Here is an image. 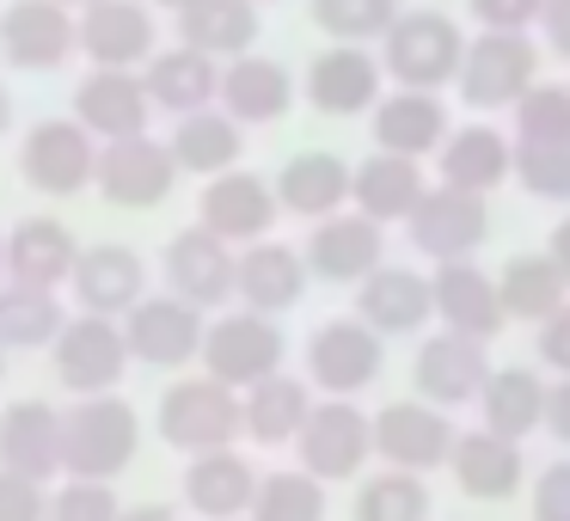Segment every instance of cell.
Here are the masks:
<instances>
[{
  "mask_svg": "<svg viewBox=\"0 0 570 521\" xmlns=\"http://www.w3.org/2000/svg\"><path fill=\"white\" fill-rule=\"evenodd\" d=\"M546 399H552V386H546L540 374H528V368H491V381H484V393H479L484 430L509 435V442L546 430Z\"/></svg>",
  "mask_w": 570,
  "mask_h": 521,
  "instance_id": "40",
  "label": "cell"
},
{
  "mask_svg": "<svg viewBox=\"0 0 570 521\" xmlns=\"http://www.w3.org/2000/svg\"><path fill=\"white\" fill-rule=\"evenodd\" d=\"M356 521H430V491L417 472H374L356 491Z\"/></svg>",
  "mask_w": 570,
  "mask_h": 521,
  "instance_id": "42",
  "label": "cell"
},
{
  "mask_svg": "<svg viewBox=\"0 0 570 521\" xmlns=\"http://www.w3.org/2000/svg\"><path fill=\"white\" fill-rule=\"evenodd\" d=\"M411 381H417V399H430V405H466V399L484 393L491 362H484L479 337L435 332V337L417 344V368H411Z\"/></svg>",
  "mask_w": 570,
  "mask_h": 521,
  "instance_id": "22",
  "label": "cell"
},
{
  "mask_svg": "<svg viewBox=\"0 0 570 521\" xmlns=\"http://www.w3.org/2000/svg\"><path fill=\"white\" fill-rule=\"evenodd\" d=\"M62 7H75V13H87V7H99V0H62Z\"/></svg>",
  "mask_w": 570,
  "mask_h": 521,
  "instance_id": "58",
  "label": "cell"
},
{
  "mask_svg": "<svg viewBox=\"0 0 570 521\" xmlns=\"http://www.w3.org/2000/svg\"><path fill=\"white\" fill-rule=\"evenodd\" d=\"M80 50V13L62 0H13L0 13V56L26 75H50Z\"/></svg>",
  "mask_w": 570,
  "mask_h": 521,
  "instance_id": "8",
  "label": "cell"
},
{
  "mask_svg": "<svg viewBox=\"0 0 570 521\" xmlns=\"http://www.w3.org/2000/svg\"><path fill=\"white\" fill-rule=\"evenodd\" d=\"M533 521H570V460H552L533 479Z\"/></svg>",
  "mask_w": 570,
  "mask_h": 521,
  "instance_id": "50",
  "label": "cell"
},
{
  "mask_svg": "<svg viewBox=\"0 0 570 521\" xmlns=\"http://www.w3.org/2000/svg\"><path fill=\"white\" fill-rule=\"evenodd\" d=\"M381 222L374 215H325V222H313V234H307V264H313V276L320 283H362V276H374L381 271Z\"/></svg>",
  "mask_w": 570,
  "mask_h": 521,
  "instance_id": "21",
  "label": "cell"
},
{
  "mask_svg": "<svg viewBox=\"0 0 570 521\" xmlns=\"http://www.w3.org/2000/svg\"><path fill=\"white\" fill-rule=\"evenodd\" d=\"M307 417H313V393L301 374H264L258 386H246V435L258 448L295 442Z\"/></svg>",
  "mask_w": 570,
  "mask_h": 521,
  "instance_id": "37",
  "label": "cell"
},
{
  "mask_svg": "<svg viewBox=\"0 0 570 521\" xmlns=\"http://www.w3.org/2000/svg\"><path fill=\"white\" fill-rule=\"evenodd\" d=\"M540 38H546V50H552L558 62H570V0H546Z\"/></svg>",
  "mask_w": 570,
  "mask_h": 521,
  "instance_id": "52",
  "label": "cell"
},
{
  "mask_svg": "<svg viewBox=\"0 0 570 521\" xmlns=\"http://www.w3.org/2000/svg\"><path fill=\"white\" fill-rule=\"evenodd\" d=\"M381 62H386V80L435 92L442 80L460 75L466 43H460V26L448 13H435V7H411V13H399V26L381 38Z\"/></svg>",
  "mask_w": 570,
  "mask_h": 521,
  "instance_id": "3",
  "label": "cell"
},
{
  "mask_svg": "<svg viewBox=\"0 0 570 521\" xmlns=\"http://www.w3.org/2000/svg\"><path fill=\"white\" fill-rule=\"evenodd\" d=\"M533 75H540V50L528 43V31H479L466 43L454 87L472 111H509L533 87Z\"/></svg>",
  "mask_w": 570,
  "mask_h": 521,
  "instance_id": "4",
  "label": "cell"
},
{
  "mask_svg": "<svg viewBox=\"0 0 570 521\" xmlns=\"http://www.w3.org/2000/svg\"><path fill=\"white\" fill-rule=\"evenodd\" d=\"M295 105V80L271 56H234L222 68V111L239 124H276Z\"/></svg>",
  "mask_w": 570,
  "mask_h": 521,
  "instance_id": "34",
  "label": "cell"
},
{
  "mask_svg": "<svg viewBox=\"0 0 570 521\" xmlns=\"http://www.w3.org/2000/svg\"><path fill=\"white\" fill-rule=\"evenodd\" d=\"M435 320L448 325V332L460 337H479V344H491L497 332H503V288H497V276H484L472 258L460 264H435Z\"/></svg>",
  "mask_w": 570,
  "mask_h": 521,
  "instance_id": "23",
  "label": "cell"
},
{
  "mask_svg": "<svg viewBox=\"0 0 570 521\" xmlns=\"http://www.w3.org/2000/svg\"><path fill=\"white\" fill-rule=\"evenodd\" d=\"M75 117L92 129L99 141H124V136H148V80L136 68H92L75 92Z\"/></svg>",
  "mask_w": 570,
  "mask_h": 521,
  "instance_id": "19",
  "label": "cell"
},
{
  "mask_svg": "<svg viewBox=\"0 0 570 521\" xmlns=\"http://www.w3.org/2000/svg\"><path fill=\"white\" fill-rule=\"evenodd\" d=\"M124 337H129V356L148 362V368H185L190 356H203V307H190L185 295H148L141 307L124 313Z\"/></svg>",
  "mask_w": 570,
  "mask_h": 521,
  "instance_id": "11",
  "label": "cell"
},
{
  "mask_svg": "<svg viewBox=\"0 0 570 521\" xmlns=\"http://www.w3.org/2000/svg\"><path fill=\"white\" fill-rule=\"evenodd\" d=\"M80 264V246L68 239L62 222L31 215L7 234V283H38V288H62Z\"/></svg>",
  "mask_w": 570,
  "mask_h": 521,
  "instance_id": "33",
  "label": "cell"
},
{
  "mask_svg": "<svg viewBox=\"0 0 570 521\" xmlns=\"http://www.w3.org/2000/svg\"><path fill=\"white\" fill-rule=\"evenodd\" d=\"M295 448H301V472H313L320 484L356 479L362 460L374 454V417H362L350 399H325V405H313V417L301 423Z\"/></svg>",
  "mask_w": 570,
  "mask_h": 521,
  "instance_id": "9",
  "label": "cell"
},
{
  "mask_svg": "<svg viewBox=\"0 0 570 521\" xmlns=\"http://www.w3.org/2000/svg\"><path fill=\"white\" fill-rule=\"evenodd\" d=\"M62 301L56 288L38 283H7L0 288V350H43L62 337Z\"/></svg>",
  "mask_w": 570,
  "mask_h": 521,
  "instance_id": "41",
  "label": "cell"
},
{
  "mask_svg": "<svg viewBox=\"0 0 570 521\" xmlns=\"http://www.w3.org/2000/svg\"><path fill=\"white\" fill-rule=\"evenodd\" d=\"M497 288H503L509 320H528V325L552 320L570 301V276L552 264V252H521V258H509L503 271H497Z\"/></svg>",
  "mask_w": 570,
  "mask_h": 521,
  "instance_id": "39",
  "label": "cell"
},
{
  "mask_svg": "<svg viewBox=\"0 0 570 521\" xmlns=\"http://www.w3.org/2000/svg\"><path fill=\"white\" fill-rule=\"evenodd\" d=\"M166 148H173L178 173L215 178V173H234L239 148H246V129H239V117H227V111H190V117H178V129H173Z\"/></svg>",
  "mask_w": 570,
  "mask_h": 521,
  "instance_id": "38",
  "label": "cell"
},
{
  "mask_svg": "<svg viewBox=\"0 0 570 521\" xmlns=\"http://www.w3.org/2000/svg\"><path fill=\"white\" fill-rule=\"evenodd\" d=\"M546 0H472V19H479L484 31H528L540 26Z\"/></svg>",
  "mask_w": 570,
  "mask_h": 521,
  "instance_id": "49",
  "label": "cell"
},
{
  "mask_svg": "<svg viewBox=\"0 0 570 521\" xmlns=\"http://www.w3.org/2000/svg\"><path fill=\"white\" fill-rule=\"evenodd\" d=\"M546 252H552V264H558V271L570 276V215H564V222L552 227V239H546Z\"/></svg>",
  "mask_w": 570,
  "mask_h": 521,
  "instance_id": "54",
  "label": "cell"
},
{
  "mask_svg": "<svg viewBox=\"0 0 570 521\" xmlns=\"http://www.w3.org/2000/svg\"><path fill=\"white\" fill-rule=\"evenodd\" d=\"M99 197L117 203V209H154V203L173 197L178 185V160L173 148H160L154 136H124L99 148Z\"/></svg>",
  "mask_w": 570,
  "mask_h": 521,
  "instance_id": "14",
  "label": "cell"
},
{
  "mask_svg": "<svg viewBox=\"0 0 570 521\" xmlns=\"http://www.w3.org/2000/svg\"><path fill=\"white\" fill-rule=\"evenodd\" d=\"M141 423L117 393H92L62 411V472L68 479H111L136 460Z\"/></svg>",
  "mask_w": 570,
  "mask_h": 521,
  "instance_id": "1",
  "label": "cell"
},
{
  "mask_svg": "<svg viewBox=\"0 0 570 521\" xmlns=\"http://www.w3.org/2000/svg\"><path fill=\"white\" fill-rule=\"evenodd\" d=\"M258 472H252L246 454L234 448H215V454H190V472H185V503L197 509L203 521H234V515H252L258 503Z\"/></svg>",
  "mask_w": 570,
  "mask_h": 521,
  "instance_id": "26",
  "label": "cell"
},
{
  "mask_svg": "<svg viewBox=\"0 0 570 521\" xmlns=\"http://www.w3.org/2000/svg\"><path fill=\"white\" fill-rule=\"evenodd\" d=\"M448 472H454V484L466 497L503 503L521 484V442H509V435H497V430H466L454 442V454H448Z\"/></svg>",
  "mask_w": 570,
  "mask_h": 521,
  "instance_id": "32",
  "label": "cell"
},
{
  "mask_svg": "<svg viewBox=\"0 0 570 521\" xmlns=\"http://www.w3.org/2000/svg\"><path fill=\"white\" fill-rule=\"evenodd\" d=\"M148 7H166V13H185L190 0H148Z\"/></svg>",
  "mask_w": 570,
  "mask_h": 521,
  "instance_id": "57",
  "label": "cell"
},
{
  "mask_svg": "<svg viewBox=\"0 0 570 521\" xmlns=\"http://www.w3.org/2000/svg\"><path fill=\"white\" fill-rule=\"evenodd\" d=\"M381 80H386V62H374L368 43H332V50L313 56V68H307V80H301V87H307L313 111H325V117H362V111H374V105L386 99Z\"/></svg>",
  "mask_w": 570,
  "mask_h": 521,
  "instance_id": "15",
  "label": "cell"
},
{
  "mask_svg": "<svg viewBox=\"0 0 570 521\" xmlns=\"http://www.w3.org/2000/svg\"><path fill=\"white\" fill-rule=\"evenodd\" d=\"M515 185L540 203H570V141H515Z\"/></svg>",
  "mask_w": 570,
  "mask_h": 521,
  "instance_id": "45",
  "label": "cell"
},
{
  "mask_svg": "<svg viewBox=\"0 0 570 521\" xmlns=\"http://www.w3.org/2000/svg\"><path fill=\"white\" fill-rule=\"evenodd\" d=\"M442 185H460L472 190V197H491L497 185H509L515 178V141L503 136V129L491 124H466L454 129V136L442 141Z\"/></svg>",
  "mask_w": 570,
  "mask_h": 521,
  "instance_id": "31",
  "label": "cell"
},
{
  "mask_svg": "<svg viewBox=\"0 0 570 521\" xmlns=\"http://www.w3.org/2000/svg\"><path fill=\"white\" fill-rule=\"evenodd\" d=\"M19 173L31 190L43 197H75L99 178V136L87 124H68V117H43L26 141H19Z\"/></svg>",
  "mask_w": 570,
  "mask_h": 521,
  "instance_id": "5",
  "label": "cell"
},
{
  "mask_svg": "<svg viewBox=\"0 0 570 521\" xmlns=\"http://www.w3.org/2000/svg\"><path fill=\"white\" fill-rule=\"evenodd\" d=\"M540 362L552 374H570V301L552 313V320H540Z\"/></svg>",
  "mask_w": 570,
  "mask_h": 521,
  "instance_id": "51",
  "label": "cell"
},
{
  "mask_svg": "<svg viewBox=\"0 0 570 521\" xmlns=\"http://www.w3.org/2000/svg\"><path fill=\"white\" fill-rule=\"evenodd\" d=\"M68 288H75L80 313L124 320L129 307L148 301V271H141V258L129 246H87L75 264V276H68Z\"/></svg>",
  "mask_w": 570,
  "mask_h": 521,
  "instance_id": "25",
  "label": "cell"
},
{
  "mask_svg": "<svg viewBox=\"0 0 570 521\" xmlns=\"http://www.w3.org/2000/svg\"><path fill=\"white\" fill-rule=\"evenodd\" d=\"M7 124H13V99H7V87H0V136H7Z\"/></svg>",
  "mask_w": 570,
  "mask_h": 521,
  "instance_id": "56",
  "label": "cell"
},
{
  "mask_svg": "<svg viewBox=\"0 0 570 521\" xmlns=\"http://www.w3.org/2000/svg\"><path fill=\"white\" fill-rule=\"evenodd\" d=\"M80 56L92 68H148L154 56V7L148 0H99L80 13Z\"/></svg>",
  "mask_w": 570,
  "mask_h": 521,
  "instance_id": "18",
  "label": "cell"
},
{
  "mask_svg": "<svg viewBox=\"0 0 570 521\" xmlns=\"http://www.w3.org/2000/svg\"><path fill=\"white\" fill-rule=\"evenodd\" d=\"M546 430H552L558 442H570V374L552 386V399H546Z\"/></svg>",
  "mask_w": 570,
  "mask_h": 521,
  "instance_id": "53",
  "label": "cell"
},
{
  "mask_svg": "<svg viewBox=\"0 0 570 521\" xmlns=\"http://www.w3.org/2000/svg\"><path fill=\"white\" fill-rule=\"evenodd\" d=\"M222 68H227V62H215V56L178 43V50H160V56H154V62L141 68V80H148L154 111L190 117V111H209V105L222 99Z\"/></svg>",
  "mask_w": 570,
  "mask_h": 521,
  "instance_id": "29",
  "label": "cell"
},
{
  "mask_svg": "<svg viewBox=\"0 0 570 521\" xmlns=\"http://www.w3.org/2000/svg\"><path fill=\"white\" fill-rule=\"evenodd\" d=\"M0 356H7V350H0Z\"/></svg>",
  "mask_w": 570,
  "mask_h": 521,
  "instance_id": "60",
  "label": "cell"
},
{
  "mask_svg": "<svg viewBox=\"0 0 570 521\" xmlns=\"http://www.w3.org/2000/svg\"><path fill=\"white\" fill-rule=\"evenodd\" d=\"M484 234H491V209H484V197H472L460 185H430L423 203L411 209V246L435 264L472 258L484 246Z\"/></svg>",
  "mask_w": 570,
  "mask_h": 521,
  "instance_id": "10",
  "label": "cell"
},
{
  "mask_svg": "<svg viewBox=\"0 0 570 521\" xmlns=\"http://www.w3.org/2000/svg\"><path fill=\"white\" fill-rule=\"evenodd\" d=\"M0 521H50V497L38 479L0 466Z\"/></svg>",
  "mask_w": 570,
  "mask_h": 521,
  "instance_id": "48",
  "label": "cell"
},
{
  "mask_svg": "<svg viewBox=\"0 0 570 521\" xmlns=\"http://www.w3.org/2000/svg\"><path fill=\"white\" fill-rule=\"evenodd\" d=\"M313 26L332 43H368L399 26V0H313Z\"/></svg>",
  "mask_w": 570,
  "mask_h": 521,
  "instance_id": "43",
  "label": "cell"
},
{
  "mask_svg": "<svg viewBox=\"0 0 570 521\" xmlns=\"http://www.w3.org/2000/svg\"><path fill=\"white\" fill-rule=\"evenodd\" d=\"M454 423H448V405H430V399H393V405L374 417V454L399 472H430L448 466L454 454Z\"/></svg>",
  "mask_w": 570,
  "mask_h": 521,
  "instance_id": "13",
  "label": "cell"
},
{
  "mask_svg": "<svg viewBox=\"0 0 570 521\" xmlns=\"http://www.w3.org/2000/svg\"><path fill=\"white\" fill-rule=\"evenodd\" d=\"M50 521H124L111 497V479H68L50 497Z\"/></svg>",
  "mask_w": 570,
  "mask_h": 521,
  "instance_id": "47",
  "label": "cell"
},
{
  "mask_svg": "<svg viewBox=\"0 0 570 521\" xmlns=\"http://www.w3.org/2000/svg\"><path fill=\"white\" fill-rule=\"evenodd\" d=\"M0 271H7V239H0Z\"/></svg>",
  "mask_w": 570,
  "mask_h": 521,
  "instance_id": "59",
  "label": "cell"
},
{
  "mask_svg": "<svg viewBox=\"0 0 570 521\" xmlns=\"http://www.w3.org/2000/svg\"><path fill=\"white\" fill-rule=\"evenodd\" d=\"M50 350H56V381L80 399L117 393V381H124V368H129V337H124V325H111L105 313L68 320Z\"/></svg>",
  "mask_w": 570,
  "mask_h": 521,
  "instance_id": "7",
  "label": "cell"
},
{
  "mask_svg": "<svg viewBox=\"0 0 570 521\" xmlns=\"http://www.w3.org/2000/svg\"><path fill=\"white\" fill-rule=\"evenodd\" d=\"M381 344H386V337L374 332L362 313L320 325V332L307 337V374H313V386H325L332 399L362 393L368 381H381V362H386Z\"/></svg>",
  "mask_w": 570,
  "mask_h": 521,
  "instance_id": "12",
  "label": "cell"
},
{
  "mask_svg": "<svg viewBox=\"0 0 570 521\" xmlns=\"http://www.w3.org/2000/svg\"><path fill=\"white\" fill-rule=\"evenodd\" d=\"M356 313L381 337H411L435 320V283L417 276L411 264H381L374 276L356 283Z\"/></svg>",
  "mask_w": 570,
  "mask_h": 521,
  "instance_id": "20",
  "label": "cell"
},
{
  "mask_svg": "<svg viewBox=\"0 0 570 521\" xmlns=\"http://www.w3.org/2000/svg\"><path fill=\"white\" fill-rule=\"evenodd\" d=\"M276 209H283V197L258 173H239V166L234 173H215L197 197V222L215 227L227 246H258V239H271Z\"/></svg>",
  "mask_w": 570,
  "mask_h": 521,
  "instance_id": "17",
  "label": "cell"
},
{
  "mask_svg": "<svg viewBox=\"0 0 570 521\" xmlns=\"http://www.w3.org/2000/svg\"><path fill=\"white\" fill-rule=\"evenodd\" d=\"M276 362H283V325H271V313H222V320L209 325V337H203V368H209V381L222 386H258L264 374H276Z\"/></svg>",
  "mask_w": 570,
  "mask_h": 521,
  "instance_id": "6",
  "label": "cell"
},
{
  "mask_svg": "<svg viewBox=\"0 0 570 521\" xmlns=\"http://www.w3.org/2000/svg\"><path fill=\"white\" fill-rule=\"evenodd\" d=\"M448 136H454V129H448V105L423 87H393L374 105V141H381L386 154L423 160V154H442Z\"/></svg>",
  "mask_w": 570,
  "mask_h": 521,
  "instance_id": "27",
  "label": "cell"
},
{
  "mask_svg": "<svg viewBox=\"0 0 570 521\" xmlns=\"http://www.w3.org/2000/svg\"><path fill=\"white\" fill-rule=\"evenodd\" d=\"M252 521H325V484L313 472H271L258 484Z\"/></svg>",
  "mask_w": 570,
  "mask_h": 521,
  "instance_id": "44",
  "label": "cell"
},
{
  "mask_svg": "<svg viewBox=\"0 0 570 521\" xmlns=\"http://www.w3.org/2000/svg\"><path fill=\"white\" fill-rule=\"evenodd\" d=\"M160 435L178 454H215L234 448V435H246V393L222 381H173L160 393Z\"/></svg>",
  "mask_w": 570,
  "mask_h": 521,
  "instance_id": "2",
  "label": "cell"
},
{
  "mask_svg": "<svg viewBox=\"0 0 570 521\" xmlns=\"http://www.w3.org/2000/svg\"><path fill=\"white\" fill-rule=\"evenodd\" d=\"M276 197H283V209L301 215V222H325V215H337L356 197V166H344L325 148L295 154V160L276 173Z\"/></svg>",
  "mask_w": 570,
  "mask_h": 521,
  "instance_id": "30",
  "label": "cell"
},
{
  "mask_svg": "<svg viewBox=\"0 0 570 521\" xmlns=\"http://www.w3.org/2000/svg\"><path fill=\"white\" fill-rule=\"evenodd\" d=\"M124 521H178V515L160 503H136V509H124Z\"/></svg>",
  "mask_w": 570,
  "mask_h": 521,
  "instance_id": "55",
  "label": "cell"
},
{
  "mask_svg": "<svg viewBox=\"0 0 570 521\" xmlns=\"http://www.w3.org/2000/svg\"><path fill=\"white\" fill-rule=\"evenodd\" d=\"M178 43L215 56V62L252 56V43H258V0H190L178 13Z\"/></svg>",
  "mask_w": 570,
  "mask_h": 521,
  "instance_id": "35",
  "label": "cell"
},
{
  "mask_svg": "<svg viewBox=\"0 0 570 521\" xmlns=\"http://www.w3.org/2000/svg\"><path fill=\"white\" fill-rule=\"evenodd\" d=\"M515 141H570V87L533 80L515 105Z\"/></svg>",
  "mask_w": 570,
  "mask_h": 521,
  "instance_id": "46",
  "label": "cell"
},
{
  "mask_svg": "<svg viewBox=\"0 0 570 521\" xmlns=\"http://www.w3.org/2000/svg\"><path fill=\"white\" fill-rule=\"evenodd\" d=\"M166 288L185 295L190 307H222L227 295H239V258L215 227H185L166 246Z\"/></svg>",
  "mask_w": 570,
  "mask_h": 521,
  "instance_id": "16",
  "label": "cell"
},
{
  "mask_svg": "<svg viewBox=\"0 0 570 521\" xmlns=\"http://www.w3.org/2000/svg\"><path fill=\"white\" fill-rule=\"evenodd\" d=\"M0 466L50 484L62 472V411L43 399H13L0 411Z\"/></svg>",
  "mask_w": 570,
  "mask_h": 521,
  "instance_id": "24",
  "label": "cell"
},
{
  "mask_svg": "<svg viewBox=\"0 0 570 521\" xmlns=\"http://www.w3.org/2000/svg\"><path fill=\"white\" fill-rule=\"evenodd\" d=\"M307 252L283 246V239H258V246L239 252V301H246L252 313H288L301 295H307Z\"/></svg>",
  "mask_w": 570,
  "mask_h": 521,
  "instance_id": "28",
  "label": "cell"
},
{
  "mask_svg": "<svg viewBox=\"0 0 570 521\" xmlns=\"http://www.w3.org/2000/svg\"><path fill=\"white\" fill-rule=\"evenodd\" d=\"M423 173H417V160H411V154H368V160L356 166V209L362 215H374V222H411V209H417L423 203Z\"/></svg>",
  "mask_w": 570,
  "mask_h": 521,
  "instance_id": "36",
  "label": "cell"
}]
</instances>
